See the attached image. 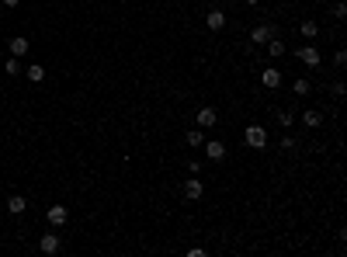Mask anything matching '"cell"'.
I'll use <instances>...</instances> for the list:
<instances>
[{
  "mask_svg": "<svg viewBox=\"0 0 347 257\" xmlns=\"http://www.w3.org/2000/svg\"><path fill=\"white\" fill-rule=\"evenodd\" d=\"M24 208H28V202H24L21 194H10V198H7V212H10V216H21Z\"/></svg>",
  "mask_w": 347,
  "mask_h": 257,
  "instance_id": "cell-10",
  "label": "cell"
},
{
  "mask_svg": "<svg viewBox=\"0 0 347 257\" xmlns=\"http://www.w3.org/2000/svg\"><path fill=\"white\" fill-rule=\"evenodd\" d=\"M243 139H247L250 150H264V146H268V132H264V126H250L247 132H243Z\"/></svg>",
  "mask_w": 347,
  "mask_h": 257,
  "instance_id": "cell-1",
  "label": "cell"
},
{
  "mask_svg": "<svg viewBox=\"0 0 347 257\" xmlns=\"http://www.w3.org/2000/svg\"><path fill=\"white\" fill-rule=\"evenodd\" d=\"M28 80H45V66H28Z\"/></svg>",
  "mask_w": 347,
  "mask_h": 257,
  "instance_id": "cell-18",
  "label": "cell"
},
{
  "mask_svg": "<svg viewBox=\"0 0 347 257\" xmlns=\"http://www.w3.org/2000/svg\"><path fill=\"white\" fill-rule=\"evenodd\" d=\"M3 70H7L10 76H17V73H21V60H17V56H10V60L3 63Z\"/></svg>",
  "mask_w": 347,
  "mask_h": 257,
  "instance_id": "cell-17",
  "label": "cell"
},
{
  "mask_svg": "<svg viewBox=\"0 0 347 257\" xmlns=\"http://www.w3.org/2000/svg\"><path fill=\"white\" fill-rule=\"evenodd\" d=\"M184 198H188V202H198V198H202V181H198V178H188V181H184Z\"/></svg>",
  "mask_w": 347,
  "mask_h": 257,
  "instance_id": "cell-7",
  "label": "cell"
},
{
  "mask_svg": "<svg viewBox=\"0 0 347 257\" xmlns=\"http://www.w3.org/2000/svg\"><path fill=\"white\" fill-rule=\"evenodd\" d=\"M59 247H63V240H59V233H45V236H42V240H38V250H42V254H59Z\"/></svg>",
  "mask_w": 347,
  "mask_h": 257,
  "instance_id": "cell-3",
  "label": "cell"
},
{
  "mask_svg": "<svg viewBox=\"0 0 347 257\" xmlns=\"http://www.w3.org/2000/svg\"><path fill=\"white\" fill-rule=\"evenodd\" d=\"M271 35H275V28H271V24H257V28L250 32V46H264Z\"/></svg>",
  "mask_w": 347,
  "mask_h": 257,
  "instance_id": "cell-5",
  "label": "cell"
},
{
  "mask_svg": "<svg viewBox=\"0 0 347 257\" xmlns=\"http://www.w3.org/2000/svg\"><path fill=\"white\" fill-rule=\"evenodd\" d=\"M292 94H299V98L309 94V80H295V84H292Z\"/></svg>",
  "mask_w": 347,
  "mask_h": 257,
  "instance_id": "cell-19",
  "label": "cell"
},
{
  "mask_svg": "<svg viewBox=\"0 0 347 257\" xmlns=\"http://www.w3.org/2000/svg\"><path fill=\"white\" fill-rule=\"evenodd\" d=\"M334 14H337V18H347V4H344V0H337V7H334Z\"/></svg>",
  "mask_w": 347,
  "mask_h": 257,
  "instance_id": "cell-22",
  "label": "cell"
},
{
  "mask_svg": "<svg viewBox=\"0 0 347 257\" xmlns=\"http://www.w3.org/2000/svg\"><path fill=\"white\" fill-rule=\"evenodd\" d=\"M299 32H302V38H316L320 24H316V21H302V24H299Z\"/></svg>",
  "mask_w": 347,
  "mask_h": 257,
  "instance_id": "cell-15",
  "label": "cell"
},
{
  "mask_svg": "<svg viewBox=\"0 0 347 257\" xmlns=\"http://www.w3.org/2000/svg\"><path fill=\"white\" fill-rule=\"evenodd\" d=\"M205 24L212 28V32H222V28H226V14H222V10H208Z\"/></svg>",
  "mask_w": 347,
  "mask_h": 257,
  "instance_id": "cell-8",
  "label": "cell"
},
{
  "mask_svg": "<svg viewBox=\"0 0 347 257\" xmlns=\"http://www.w3.org/2000/svg\"><path fill=\"white\" fill-rule=\"evenodd\" d=\"M261 80H264V87H268V90H275V87H281V73H278L275 66H268V70L261 73Z\"/></svg>",
  "mask_w": 347,
  "mask_h": 257,
  "instance_id": "cell-9",
  "label": "cell"
},
{
  "mask_svg": "<svg viewBox=\"0 0 347 257\" xmlns=\"http://www.w3.org/2000/svg\"><path fill=\"white\" fill-rule=\"evenodd\" d=\"M299 60L309 66V70H320V63H323V56H320L316 46H302V49H299Z\"/></svg>",
  "mask_w": 347,
  "mask_h": 257,
  "instance_id": "cell-2",
  "label": "cell"
},
{
  "mask_svg": "<svg viewBox=\"0 0 347 257\" xmlns=\"http://www.w3.org/2000/svg\"><path fill=\"white\" fill-rule=\"evenodd\" d=\"M302 126H306V128H320V126H323V115H320L316 108H309V112L302 115Z\"/></svg>",
  "mask_w": 347,
  "mask_h": 257,
  "instance_id": "cell-13",
  "label": "cell"
},
{
  "mask_svg": "<svg viewBox=\"0 0 347 257\" xmlns=\"http://www.w3.org/2000/svg\"><path fill=\"white\" fill-rule=\"evenodd\" d=\"M264 46H268V52H271V60H281V56H285V42H281L278 35H271V38H268Z\"/></svg>",
  "mask_w": 347,
  "mask_h": 257,
  "instance_id": "cell-11",
  "label": "cell"
},
{
  "mask_svg": "<svg viewBox=\"0 0 347 257\" xmlns=\"http://www.w3.org/2000/svg\"><path fill=\"white\" fill-rule=\"evenodd\" d=\"M202 146H205L208 160H222V156H226V142H219V139H208V142H202Z\"/></svg>",
  "mask_w": 347,
  "mask_h": 257,
  "instance_id": "cell-6",
  "label": "cell"
},
{
  "mask_svg": "<svg viewBox=\"0 0 347 257\" xmlns=\"http://www.w3.org/2000/svg\"><path fill=\"white\" fill-rule=\"evenodd\" d=\"M334 66H347V52H344V49H337V52H334Z\"/></svg>",
  "mask_w": 347,
  "mask_h": 257,
  "instance_id": "cell-21",
  "label": "cell"
},
{
  "mask_svg": "<svg viewBox=\"0 0 347 257\" xmlns=\"http://www.w3.org/2000/svg\"><path fill=\"white\" fill-rule=\"evenodd\" d=\"M195 122H198V128H212L215 126V108H202Z\"/></svg>",
  "mask_w": 347,
  "mask_h": 257,
  "instance_id": "cell-12",
  "label": "cell"
},
{
  "mask_svg": "<svg viewBox=\"0 0 347 257\" xmlns=\"http://www.w3.org/2000/svg\"><path fill=\"white\" fill-rule=\"evenodd\" d=\"M17 4H21V0H3V7H17Z\"/></svg>",
  "mask_w": 347,
  "mask_h": 257,
  "instance_id": "cell-23",
  "label": "cell"
},
{
  "mask_svg": "<svg viewBox=\"0 0 347 257\" xmlns=\"http://www.w3.org/2000/svg\"><path fill=\"white\" fill-rule=\"evenodd\" d=\"M66 219H69V212H66V205H49V226H66Z\"/></svg>",
  "mask_w": 347,
  "mask_h": 257,
  "instance_id": "cell-4",
  "label": "cell"
},
{
  "mask_svg": "<svg viewBox=\"0 0 347 257\" xmlns=\"http://www.w3.org/2000/svg\"><path fill=\"white\" fill-rule=\"evenodd\" d=\"M184 139H188V146H202V142H205L202 128H188V136H184Z\"/></svg>",
  "mask_w": 347,
  "mask_h": 257,
  "instance_id": "cell-16",
  "label": "cell"
},
{
  "mask_svg": "<svg viewBox=\"0 0 347 257\" xmlns=\"http://www.w3.org/2000/svg\"><path fill=\"white\" fill-rule=\"evenodd\" d=\"M24 52H28V38H10V56H17V60H21Z\"/></svg>",
  "mask_w": 347,
  "mask_h": 257,
  "instance_id": "cell-14",
  "label": "cell"
},
{
  "mask_svg": "<svg viewBox=\"0 0 347 257\" xmlns=\"http://www.w3.org/2000/svg\"><path fill=\"white\" fill-rule=\"evenodd\" d=\"M278 126H281V128L292 126V112H285V108H281V112H278Z\"/></svg>",
  "mask_w": 347,
  "mask_h": 257,
  "instance_id": "cell-20",
  "label": "cell"
},
{
  "mask_svg": "<svg viewBox=\"0 0 347 257\" xmlns=\"http://www.w3.org/2000/svg\"><path fill=\"white\" fill-rule=\"evenodd\" d=\"M247 4H250V7H254V4H261V0H247Z\"/></svg>",
  "mask_w": 347,
  "mask_h": 257,
  "instance_id": "cell-24",
  "label": "cell"
}]
</instances>
